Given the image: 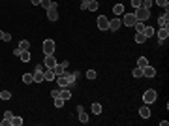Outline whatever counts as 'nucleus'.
Returning a JSON list of instances; mask_svg holds the SVG:
<instances>
[{
    "label": "nucleus",
    "instance_id": "1",
    "mask_svg": "<svg viewBox=\"0 0 169 126\" xmlns=\"http://www.w3.org/2000/svg\"><path fill=\"white\" fill-rule=\"evenodd\" d=\"M156 98H158V94H156V90H152V89L145 90V94H143V102H145V104H147V105L154 104V102H156Z\"/></svg>",
    "mask_w": 169,
    "mask_h": 126
},
{
    "label": "nucleus",
    "instance_id": "2",
    "mask_svg": "<svg viewBox=\"0 0 169 126\" xmlns=\"http://www.w3.org/2000/svg\"><path fill=\"white\" fill-rule=\"evenodd\" d=\"M134 15H135V19H137V21L145 23V21H147V19H148V17H150V10H145V8H137Z\"/></svg>",
    "mask_w": 169,
    "mask_h": 126
},
{
    "label": "nucleus",
    "instance_id": "3",
    "mask_svg": "<svg viewBox=\"0 0 169 126\" xmlns=\"http://www.w3.org/2000/svg\"><path fill=\"white\" fill-rule=\"evenodd\" d=\"M96 25H98L100 30H109V19H107L105 15H100L98 21H96Z\"/></svg>",
    "mask_w": 169,
    "mask_h": 126
},
{
    "label": "nucleus",
    "instance_id": "4",
    "mask_svg": "<svg viewBox=\"0 0 169 126\" xmlns=\"http://www.w3.org/2000/svg\"><path fill=\"white\" fill-rule=\"evenodd\" d=\"M55 42L53 40H45L43 42V53L45 55H55Z\"/></svg>",
    "mask_w": 169,
    "mask_h": 126
},
{
    "label": "nucleus",
    "instance_id": "5",
    "mask_svg": "<svg viewBox=\"0 0 169 126\" xmlns=\"http://www.w3.org/2000/svg\"><path fill=\"white\" fill-rule=\"evenodd\" d=\"M122 23H124L126 26H134L135 23H137V19H135V15H134V13H124Z\"/></svg>",
    "mask_w": 169,
    "mask_h": 126
},
{
    "label": "nucleus",
    "instance_id": "6",
    "mask_svg": "<svg viewBox=\"0 0 169 126\" xmlns=\"http://www.w3.org/2000/svg\"><path fill=\"white\" fill-rule=\"evenodd\" d=\"M143 77H148V79H152V77H156V70L152 68L150 64H147L143 68Z\"/></svg>",
    "mask_w": 169,
    "mask_h": 126
},
{
    "label": "nucleus",
    "instance_id": "7",
    "mask_svg": "<svg viewBox=\"0 0 169 126\" xmlns=\"http://www.w3.org/2000/svg\"><path fill=\"white\" fill-rule=\"evenodd\" d=\"M47 19H49V21H56V19H58V10H56V2H55V6H53V8H49V10H47Z\"/></svg>",
    "mask_w": 169,
    "mask_h": 126
},
{
    "label": "nucleus",
    "instance_id": "8",
    "mask_svg": "<svg viewBox=\"0 0 169 126\" xmlns=\"http://www.w3.org/2000/svg\"><path fill=\"white\" fill-rule=\"evenodd\" d=\"M32 75H34V83H43L45 81V72L43 70H34Z\"/></svg>",
    "mask_w": 169,
    "mask_h": 126
},
{
    "label": "nucleus",
    "instance_id": "9",
    "mask_svg": "<svg viewBox=\"0 0 169 126\" xmlns=\"http://www.w3.org/2000/svg\"><path fill=\"white\" fill-rule=\"evenodd\" d=\"M77 113H79V120H81L83 124H87L88 123V115H87V111H84L83 105H77Z\"/></svg>",
    "mask_w": 169,
    "mask_h": 126
},
{
    "label": "nucleus",
    "instance_id": "10",
    "mask_svg": "<svg viewBox=\"0 0 169 126\" xmlns=\"http://www.w3.org/2000/svg\"><path fill=\"white\" fill-rule=\"evenodd\" d=\"M139 117H141V119H150V107H148L147 104L141 105V109H139Z\"/></svg>",
    "mask_w": 169,
    "mask_h": 126
},
{
    "label": "nucleus",
    "instance_id": "11",
    "mask_svg": "<svg viewBox=\"0 0 169 126\" xmlns=\"http://www.w3.org/2000/svg\"><path fill=\"white\" fill-rule=\"evenodd\" d=\"M43 62H45V68H53L58 60L55 58V55H45V60H43Z\"/></svg>",
    "mask_w": 169,
    "mask_h": 126
},
{
    "label": "nucleus",
    "instance_id": "12",
    "mask_svg": "<svg viewBox=\"0 0 169 126\" xmlns=\"http://www.w3.org/2000/svg\"><path fill=\"white\" fill-rule=\"evenodd\" d=\"M167 38H169V26H160L158 40H167Z\"/></svg>",
    "mask_w": 169,
    "mask_h": 126
},
{
    "label": "nucleus",
    "instance_id": "13",
    "mask_svg": "<svg viewBox=\"0 0 169 126\" xmlns=\"http://www.w3.org/2000/svg\"><path fill=\"white\" fill-rule=\"evenodd\" d=\"M62 100H70L71 98V90H70V87H64V89H60V94H58Z\"/></svg>",
    "mask_w": 169,
    "mask_h": 126
},
{
    "label": "nucleus",
    "instance_id": "14",
    "mask_svg": "<svg viewBox=\"0 0 169 126\" xmlns=\"http://www.w3.org/2000/svg\"><path fill=\"white\" fill-rule=\"evenodd\" d=\"M118 28H120V17L111 19V21H109V30H113V32H115V30H118Z\"/></svg>",
    "mask_w": 169,
    "mask_h": 126
},
{
    "label": "nucleus",
    "instance_id": "15",
    "mask_svg": "<svg viewBox=\"0 0 169 126\" xmlns=\"http://www.w3.org/2000/svg\"><path fill=\"white\" fill-rule=\"evenodd\" d=\"M158 25L160 26H169V15H167V11H166V15H160V17H158Z\"/></svg>",
    "mask_w": 169,
    "mask_h": 126
},
{
    "label": "nucleus",
    "instance_id": "16",
    "mask_svg": "<svg viewBox=\"0 0 169 126\" xmlns=\"http://www.w3.org/2000/svg\"><path fill=\"white\" fill-rule=\"evenodd\" d=\"M55 79H56L55 72L51 68H45V81H55Z\"/></svg>",
    "mask_w": 169,
    "mask_h": 126
},
{
    "label": "nucleus",
    "instance_id": "17",
    "mask_svg": "<svg viewBox=\"0 0 169 126\" xmlns=\"http://www.w3.org/2000/svg\"><path fill=\"white\" fill-rule=\"evenodd\" d=\"M113 13L120 17V15L124 13V6H122V4H116V6H113Z\"/></svg>",
    "mask_w": 169,
    "mask_h": 126
},
{
    "label": "nucleus",
    "instance_id": "18",
    "mask_svg": "<svg viewBox=\"0 0 169 126\" xmlns=\"http://www.w3.org/2000/svg\"><path fill=\"white\" fill-rule=\"evenodd\" d=\"M143 34H145V38L148 40V38L154 36V28H152V26H145V28H143Z\"/></svg>",
    "mask_w": 169,
    "mask_h": 126
},
{
    "label": "nucleus",
    "instance_id": "19",
    "mask_svg": "<svg viewBox=\"0 0 169 126\" xmlns=\"http://www.w3.org/2000/svg\"><path fill=\"white\" fill-rule=\"evenodd\" d=\"M19 49H21V51H28V49H30V42H28V40H21V42H19Z\"/></svg>",
    "mask_w": 169,
    "mask_h": 126
},
{
    "label": "nucleus",
    "instance_id": "20",
    "mask_svg": "<svg viewBox=\"0 0 169 126\" xmlns=\"http://www.w3.org/2000/svg\"><path fill=\"white\" fill-rule=\"evenodd\" d=\"M19 58H21L23 62H30V51H21Z\"/></svg>",
    "mask_w": 169,
    "mask_h": 126
},
{
    "label": "nucleus",
    "instance_id": "21",
    "mask_svg": "<svg viewBox=\"0 0 169 126\" xmlns=\"http://www.w3.org/2000/svg\"><path fill=\"white\" fill-rule=\"evenodd\" d=\"M23 83H25V85L34 83V75H32V73H25V75H23Z\"/></svg>",
    "mask_w": 169,
    "mask_h": 126
},
{
    "label": "nucleus",
    "instance_id": "22",
    "mask_svg": "<svg viewBox=\"0 0 169 126\" xmlns=\"http://www.w3.org/2000/svg\"><path fill=\"white\" fill-rule=\"evenodd\" d=\"M10 98H11V92H10V90H0V100L8 102Z\"/></svg>",
    "mask_w": 169,
    "mask_h": 126
},
{
    "label": "nucleus",
    "instance_id": "23",
    "mask_svg": "<svg viewBox=\"0 0 169 126\" xmlns=\"http://www.w3.org/2000/svg\"><path fill=\"white\" fill-rule=\"evenodd\" d=\"M39 6H42L43 10H49V8L55 6V2H51V0H42V2H39Z\"/></svg>",
    "mask_w": 169,
    "mask_h": 126
},
{
    "label": "nucleus",
    "instance_id": "24",
    "mask_svg": "<svg viewBox=\"0 0 169 126\" xmlns=\"http://www.w3.org/2000/svg\"><path fill=\"white\" fill-rule=\"evenodd\" d=\"M53 100H55V107H64V104H66V100H62V98H60V96H56V98H53Z\"/></svg>",
    "mask_w": 169,
    "mask_h": 126
},
{
    "label": "nucleus",
    "instance_id": "25",
    "mask_svg": "<svg viewBox=\"0 0 169 126\" xmlns=\"http://www.w3.org/2000/svg\"><path fill=\"white\" fill-rule=\"evenodd\" d=\"M25 120H23V117H15L13 115V119H11V126H21Z\"/></svg>",
    "mask_w": 169,
    "mask_h": 126
},
{
    "label": "nucleus",
    "instance_id": "26",
    "mask_svg": "<svg viewBox=\"0 0 169 126\" xmlns=\"http://www.w3.org/2000/svg\"><path fill=\"white\" fill-rule=\"evenodd\" d=\"M135 42H137V43H145V42H147L145 34L143 32H135Z\"/></svg>",
    "mask_w": 169,
    "mask_h": 126
},
{
    "label": "nucleus",
    "instance_id": "27",
    "mask_svg": "<svg viewBox=\"0 0 169 126\" xmlns=\"http://www.w3.org/2000/svg\"><path fill=\"white\" fill-rule=\"evenodd\" d=\"M98 8H100V4L96 2V0H90V2H88V8H87V10H90V11H96Z\"/></svg>",
    "mask_w": 169,
    "mask_h": 126
},
{
    "label": "nucleus",
    "instance_id": "28",
    "mask_svg": "<svg viewBox=\"0 0 169 126\" xmlns=\"http://www.w3.org/2000/svg\"><path fill=\"white\" fill-rule=\"evenodd\" d=\"M92 113H94V115H100V113H102V104H92Z\"/></svg>",
    "mask_w": 169,
    "mask_h": 126
},
{
    "label": "nucleus",
    "instance_id": "29",
    "mask_svg": "<svg viewBox=\"0 0 169 126\" xmlns=\"http://www.w3.org/2000/svg\"><path fill=\"white\" fill-rule=\"evenodd\" d=\"M132 75L134 77H143V68H137V66H135L134 72H132Z\"/></svg>",
    "mask_w": 169,
    "mask_h": 126
},
{
    "label": "nucleus",
    "instance_id": "30",
    "mask_svg": "<svg viewBox=\"0 0 169 126\" xmlns=\"http://www.w3.org/2000/svg\"><path fill=\"white\" fill-rule=\"evenodd\" d=\"M148 64V60H147V57H141L139 60H137V68H145V66Z\"/></svg>",
    "mask_w": 169,
    "mask_h": 126
},
{
    "label": "nucleus",
    "instance_id": "31",
    "mask_svg": "<svg viewBox=\"0 0 169 126\" xmlns=\"http://www.w3.org/2000/svg\"><path fill=\"white\" fill-rule=\"evenodd\" d=\"M141 8H145V10H150V8H152V0H141Z\"/></svg>",
    "mask_w": 169,
    "mask_h": 126
},
{
    "label": "nucleus",
    "instance_id": "32",
    "mask_svg": "<svg viewBox=\"0 0 169 126\" xmlns=\"http://www.w3.org/2000/svg\"><path fill=\"white\" fill-rule=\"evenodd\" d=\"M135 32H143V28H145V23H141V21H137V23H135Z\"/></svg>",
    "mask_w": 169,
    "mask_h": 126
},
{
    "label": "nucleus",
    "instance_id": "33",
    "mask_svg": "<svg viewBox=\"0 0 169 126\" xmlns=\"http://www.w3.org/2000/svg\"><path fill=\"white\" fill-rule=\"evenodd\" d=\"M96 77H98V75H96V72H94V70H88V72H87V79H96Z\"/></svg>",
    "mask_w": 169,
    "mask_h": 126
},
{
    "label": "nucleus",
    "instance_id": "34",
    "mask_svg": "<svg viewBox=\"0 0 169 126\" xmlns=\"http://www.w3.org/2000/svg\"><path fill=\"white\" fill-rule=\"evenodd\" d=\"M4 119L11 123V119H13V113H11V111H4Z\"/></svg>",
    "mask_w": 169,
    "mask_h": 126
},
{
    "label": "nucleus",
    "instance_id": "35",
    "mask_svg": "<svg viewBox=\"0 0 169 126\" xmlns=\"http://www.w3.org/2000/svg\"><path fill=\"white\" fill-rule=\"evenodd\" d=\"M156 4H158V6H162V8H166V10H167V6H169L167 0H156Z\"/></svg>",
    "mask_w": 169,
    "mask_h": 126
},
{
    "label": "nucleus",
    "instance_id": "36",
    "mask_svg": "<svg viewBox=\"0 0 169 126\" xmlns=\"http://www.w3.org/2000/svg\"><path fill=\"white\" fill-rule=\"evenodd\" d=\"M132 2V6L135 8V10H137V8H141V0H130Z\"/></svg>",
    "mask_w": 169,
    "mask_h": 126
},
{
    "label": "nucleus",
    "instance_id": "37",
    "mask_svg": "<svg viewBox=\"0 0 169 126\" xmlns=\"http://www.w3.org/2000/svg\"><path fill=\"white\" fill-rule=\"evenodd\" d=\"M4 42H11V34L10 32H4V38H2Z\"/></svg>",
    "mask_w": 169,
    "mask_h": 126
},
{
    "label": "nucleus",
    "instance_id": "38",
    "mask_svg": "<svg viewBox=\"0 0 169 126\" xmlns=\"http://www.w3.org/2000/svg\"><path fill=\"white\" fill-rule=\"evenodd\" d=\"M88 2H90V0H81V10H87V8H88Z\"/></svg>",
    "mask_w": 169,
    "mask_h": 126
},
{
    "label": "nucleus",
    "instance_id": "39",
    "mask_svg": "<svg viewBox=\"0 0 169 126\" xmlns=\"http://www.w3.org/2000/svg\"><path fill=\"white\" fill-rule=\"evenodd\" d=\"M58 94H60V89H58V90H51V96H53V98H56Z\"/></svg>",
    "mask_w": 169,
    "mask_h": 126
},
{
    "label": "nucleus",
    "instance_id": "40",
    "mask_svg": "<svg viewBox=\"0 0 169 126\" xmlns=\"http://www.w3.org/2000/svg\"><path fill=\"white\" fill-rule=\"evenodd\" d=\"M0 124H2V126H11V123H10V120H6V119L0 120Z\"/></svg>",
    "mask_w": 169,
    "mask_h": 126
},
{
    "label": "nucleus",
    "instance_id": "41",
    "mask_svg": "<svg viewBox=\"0 0 169 126\" xmlns=\"http://www.w3.org/2000/svg\"><path fill=\"white\" fill-rule=\"evenodd\" d=\"M13 55H15V57H19V55H21V49H19V47H15V49H13Z\"/></svg>",
    "mask_w": 169,
    "mask_h": 126
},
{
    "label": "nucleus",
    "instance_id": "42",
    "mask_svg": "<svg viewBox=\"0 0 169 126\" xmlns=\"http://www.w3.org/2000/svg\"><path fill=\"white\" fill-rule=\"evenodd\" d=\"M32 4H34V6H39V2H42V0H30Z\"/></svg>",
    "mask_w": 169,
    "mask_h": 126
},
{
    "label": "nucleus",
    "instance_id": "43",
    "mask_svg": "<svg viewBox=\"0 0 169 126\" xmlns=\"http://www.w3.org/2000/svg\"><path fill=\"white\" fill-rule=\"evenodd\" d=\"M2 38H4V30H0V40H2Z\"/></svg>",
    "mask_w": 169,
    "mask_h": 126
}]
</instances>
